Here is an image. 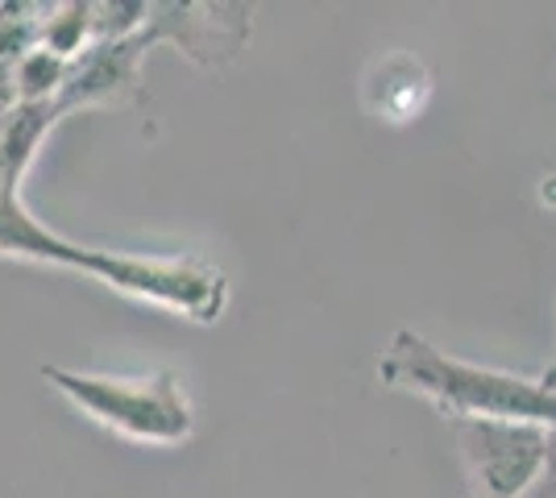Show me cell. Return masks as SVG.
<instances>
[{"label": "cell", "instance_id": "6da1fadb", "mask_svg": "<svg viewBox=\"0 0 556 498\" xmlns=\"http://www.w3.org/2000/svg\"><path fill=\"white\" fill-rule=\"evenodd\" d=\"M0 258L47 261V266L92 274L96 283L134 295L141 304L179 311L195 324H216L229 308V279L220 266L191 258V254L187 258H138V254H116V250L67 241L25 208L22 188L4 175H0Z\"/></svg>", "mask_w": 556, "mask_h": 498}, {"label": "cell", "instance_id": "5b68a950", "mask_svg": "<svg viewBox=\"0 0 556 498\" xmlns=\"http://www.w3.org/2000/svg\"><path fill=\"white\" fill-rule=\"evenodd\" d=\"M146 25L159 47H175L195 67L220 72L250 47L254 9L232 0H154Z\"/></svg>", "mask_w": 556, "mask_h": 498}, {"label": "cell", "instance_id": "52a82bcc", "mask_svg": "<svg viewBox=\"0 0 556 498\" xmlns=\"http://www.w3.org/2000/svg\"><path fill=\"white\" fill-rule=\"evenodd\" d=\"M42 9L34 0H0V117L17 108V72L25 54L38 47Z\"/></svg>", "mask_w": 556, "mask_h": 498}, {"label": "cell", "instance_id": "8992f818", "mask_svg": "<svg viewBox=\"0 0 556 498\" xmlns=\"http://www.w3.org/2000/svg\"><path fill=\"white\" fill-rule=\"evenodd\" d=\"M432 100V72L419 63L416 54L394 50L382 63H374L370 79H366V104L378 120L387 125H412L424 117Z\"/></svg>", "mask_w": 556, "mask_h": 498}, {"label": "cell", "instance_id": "3957f363", "mask_svg": "<svg viewBox=\"0 0 556 498\" xmlns=\"http://www.w3.org/2000/svg\"><path fill=\"white\" fill-rule=\"evenodd\" d=\"M42 382L59 391L75 411H84L92 424L141 445H184L195 432L191 399L179 374L170 370H159L150 379H109L67 366H42Z\"/></svg>", "mask_w": 556, "mask_h": 498}, {"label": "cell", "instance_id": "ba28073f", "mask_svg": "<svg viewBox=\"0 0 556 498\" xmlns=\"http://www.w3.org/2000/svg\"><path fill=\"white\" fill-rule=\"evenodd\" d=\"M553 382H556V370H553Z\"/></svg>", "mask_w": 556, "mask_h": 498}, {"label": "cell", "instance_id": "7a4b0ae2", "mask_svg": "<svg viewBox=\"0 0 556 498\" xmlns=\"http://www.w3.org/2000/svg\"><path fill=\"white\" fill-rule=\"evenodd\" d=\"M378 382L387 391H407L441 411L444 420H523L556 432L553 374L528 379L478 361L444 354L428 336L399 329L378 357Z\"/></svg>", "mask_w": 556, "mask_h": 498}, {"label": "cell", "instance_id": "277c9868", "mask_svg": "<svg viewBox=\"0 0 556 498\" xmlns=\"http://www.w3.org/2000/svg\"><path fill=\"white\" fill-rule=\"evenodd\" d=\"M473 498H523L556 457V432L523 420H448Z\"/></svg>", "mask_w": 556, "mask_h": 498}]
</instances>
